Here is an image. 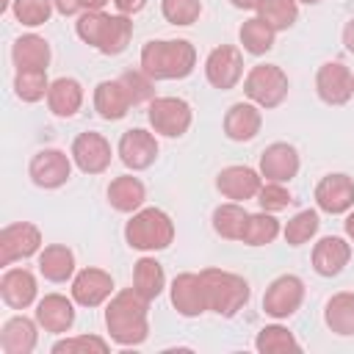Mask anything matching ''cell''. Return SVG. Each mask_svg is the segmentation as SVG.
Instances as JSON below:
<instances>
[{
    "label": "cell",
    "mask_w": 354,
    "mask_h": 354,
    "mask_svg": "<svg viewBox=\"0 0 354 354\" xmlns=\"http://www.w3.org/2000/svg\"><path fill=\"white\" fill-rule=\"evenodd\" d=\"M260 185H263V174L254 171L252 166H227L216 177V188L221 191V196H227L232 202L254 199Z\"/></svg>",
    "instance_id": "obj_18"
},
{
    "label": "cell",
    "mask_w": 354,
    "mask_h": 354,
    "mask_svg": "<svg viewBox=\"0 0 354 354\" xmlns=\"http://www.w3.org/2000/svg\"><path fill=\"white\" fill-rule=\"evenodd\" d=\"M130 39H133V22H130V17L127 14H111L108 28H105V36H102V41H100L97 50L102 55H119V53L127 50Z\"/></svg>",
    "instance_id": "obj_34"
},
{
    "label": "cell",
    "mask_w": 354,
    "mask_h": 354,
    "mask_svg": "<svg viewBox=\"0 0 354 354\" xmlns=\"http://www.w3.org/2000/svg\"><path fill=\"white\" fill-rule=\"evenodd\" d=\"M351 260V243L340 235H326L313 246V271L318 277H337Z\"/></svg>",
    "instance_id": "obj_19"
},
{
    "label": "cell",
    "mask_w": 354,
    "mask_h": 354,
    "mask_svg": "<svg viewBox=\"0 0 354 354\" xmlns=\"http://www.w3.org/2000/svg\"><path fill=\"white\" fill-rule=\"evenodd\" d=\"M75 299H66L61 293H47L44 299H39L36 304V321L44 332L53 335H64L72 329L75 324Z\"/></svg>",
    "instance_id": "obj_20"
},
{
    "label": "cell",
    "mask_w": 354,
    "mask_h": 354,
    "mask_svg": "<svg viewBox=\"0 0 354 354\" xmlns=\"http://www.w3.org/2000/svg\"><path fill=\"white\" fill-rule=\"evenodd\" d=\"M296 3H304V6H318L321 0H296Z\"/></svg>",
    "instance_id": "obj_50"
},
{
    "label": "cell",
    "mask_w": 354,
    "mask_h": 354,
    "mask_svg": "<svg viewBox=\"0 0 354 354\" xmlns=\"http://www.w3.org/2000/svg\"><path fill=\"white\" fill-rule=\"evenodd\" d=\"M246 218H249V213L238 202H224L213 210V230H216V235H221L227 241H241Z\"/></svg>",
    "instance_id": "obj_32"
},
{
    "label": "cell",
    "mask_w": 354,
    "mask_h": 354,
    "mask_svg": "<svg viewBox=\"0 0 354 354\" xmlns=\"http://www.w3.org/2000/svg\"><path fill=\"white\" fill-rule=\"evenodd\" d=\"M14 91L22 102H39L50 91L47 69H17L14 75Z\"/></svg>",
    "instance_id": "obj_36"
},
{
    "label": "cell",
    "mask_w": 354,
    "mask_h": 354,
    "mask_svg": "<svg viewBox=\"0 0 354 354\" xmlns=\"http://www.w3.org/2000/svg\"><path fill=\"white\" fill-rule=\"evenodd\" d=\"M144 199H147V188H144V183H141L138 177H133V174L113 177L111 185H108V202H111V207L119 210V213H136V210H141Z\"/></svg>",
    "instance_id": "obj_24"
},
{
    "label": "cell",
    "mask_w": 354,
    "mask_h": 354,
    "mask_svg": "<svg viewBox=\"0 0 354 354\" xmlns=\"http://www.w3.org/2000/svg\"><path fill=\"white\" fill-rule=\"evenodd\" d=\"M343 44H346V50L348 53H354V17L346 22V28H343Z\"/></svg>",
    "instance_id": "obj_47"
},
{
    "label": "cell",
    "mask_w": 354,
    "mask_h": 354,
    "mask_svg": "<svg viewBox=\"0 0 354 354\" xmlns=\"http://www.w3.org/2000/svg\"><path fill=\"white\" fill-rule=\"evenodd\" d=\"M55 3V11L64 14V17H80L86 11H102L108 0H53Z\"/></svg>",
    "instance_id": "obj_45"
},
{
    "label": "cell",
    "mask_w": 354,
    "mask_h": 354,
    "mask_svg": "<svg viewBox=\"0 0 354 354\" xmlns=\"http://www.w3.org/2000/svg\"><path fill=\"white\" fill-rule=\"evenodd\" d=\"M235 8H243V11H252V8H257V3L260 0H230Z\"/></svg>",
    "instance_id": "obj_48"
},
{
    "label": "cell",
    "mask_w": 354,
    "mask_h": 354,
    "mask_svg": "<svg viewBox=\"0 0 354 354\" xmlns=\"http://www.w3.org/2000/svg\"><path fill=\"white\" fill-rule=\"evenodd\" d=\"M304 301V282L296 274L277 277L263 293V310L271 318H290Z\"/></svg>",
    "instance_id": "obj_8"
},
{
    "label": "cell",
    "mask_w": 354,
    "mask_h": 354,
    "mask_svg": "<svg viewBox=\"0 0 354 354\" xmlns=\"http://www.w3.org/2000/svg\"><path fill=\"white\" fill-rule=\"evenodd\" d=\"M238 39H241V44L249 55H266L274 47L277 30L268 22H263L260 17H252L238 28Z\"/></svg>",
    "instance_id": "obj_31"
},
{
    "label": "cell",
    "mask_w": 354,
    "mask_h": 354,
    "mask_svg": "<svg viewBox=\"0 0 354 354\" xmlns=\"http://www.w3.org/2000/svg\"><path fill=\"white\" fill-rule=\"evenodd\" d=\"M116 152H119V160H122L127 169L144 171V169H149V166L155 163V158H158V138H155L149 130H144V127H133V130H124V133H122Z\"/></svg>",
    "instance_id": "obj_12"
},
{
    "label": "cell",
    "mask_w": 354,
    "mask_h": 354,
    "mask_svg": "<svg viewBox=\"0 0 354 354\" xmlns=\"http://www.w3.org/2000/svg\"><path fill=\"white\" fill-rule=\"evenodd\" d=\"M72 160L83 174H102L111 166V144L102 133H80L72 141Z\"/></svg>",
    "instance_id": "obj_13"
},
{
    "label": "cell",
    "mask_w": 354,
    "mask_h": 354,
    "mask_svg": "<svg viewBox=\"0 0 354 354\" xmlns=\"http://www.w3.org/2000/svg\"><path fill=\"white\" fill-rule=\"evenodd\" d=\"M130 108L133 105H130V100H127V94H124V88H122L119 80H102V83H97V88H94V111L105 122H119L122 116H127Z\"/></svg>",
    "instance_id": "obj_26"
},
{
    "label": "cell",
    "mask_w": 354,
    "mask_h": 354,
    "mask_svg": "<svg viewBox=\"0 0 354 354\" xmlns=\"http://www.w3.org/2000/svg\"><path fill=\"white\" fill-rule=\"evenodd\" d=\"M315 91L326 105H346L354 97V75L343 61H326L318 66Z\"/></svg>",
    "instance_id": "obj_10"
},
{
    "label": "cell",
    "mask_w": 354,
    "mask_h": 354,
    "mask_svg": "<svg viewBox=\"0 0 354 354\" xmlns=\"http://www.w3.org/2000/svg\"><path fill=\"white\" fill-rule=\"evenodd\" d=\"M315 205L329 216H340L354 207V180L348 174H326L315 185Z\"/></svg>",
    "instance_id": "obj_15"
},
{
    "label": "cell",
    "mask_w": 354,
    "mask_h": 354,
    "mask_svg": "<svg viewBox=\"0 0 354 354\" xmlns=\"http://www.w3.org/2000/svg\"><path fill=\"white\" fill-rule=\"evenodd\" d=\"M28 174L33 180V185L39 188H61L69 174H72V160L66 158V152L61 149H39L33 158H30V166H28Z\"/></svg>",
    "instance_id": "obj_11"
},
{
    "label": "cell",
    "mask_w": 354,
    "mask_h": 354,
    "mask_svg": "<svg viewBox=\"0 0 354 354\" xmlns=\"http://www.w3.org/2000/svg\"><path fill=\"white\" fill-rule=\"evenodd\" d=\"M47 105L61 119L75 116L80 111V105H83V86L75 77H58V80H53L50 83V91H47Z\"/></svg>",
    "instance_id": "obj_25"
},
{
    "label": "cell",
    "mask_w": 354,
    "mask_h": 354,
    "mask_svg": "<svg viewBox=\"0 0 354 354\" xmlns=\"http://www.w3.org/2000/svg\"><path fill=\"white\" fill-rule=\"evenodd\" d=\"M260 174L266 183H290L299 174V152L296 147L277 141L268 144L260 155Z\"/></svg>",
    "instance_id": "obj_16"
},
{
    "label": "cell",
    "mask_w": 354,
    "mask_h": 354,
    "mask_svg": "<svg viewBox=\"0 0 354 354\" xmlns=\"http://www.w3.org/2000/svg\"><path fill=\"white\" fill-rule=\"evenodd\" d=\"M202 282H205V296H207V310L221 315V318H232L238 310H243V304L249 301V282L232 271H221V268H205L199 271Z\"/></svg>",
    "instance_id": "obj_4"
},
{
    "label": "cell",
    "mask_w": 354,
    "mask_h": 354,
    "mask_svg": "<svg viewBox=\"0 0 354 354\" xmlns=\"http://www.w3.org/2000/svg\"><path fill=\"white\" fill-rule=\"evenodd\" d=\"M263 116L254 102H235L224 113V133L230 141H252L260 133Z\"/></svg>",
    "instance_id": "obj_22"
},
{
    "label": "cell",
    "mask_w": 354,
    "mask_h": 354,
    "mask_svg": "<svg viewBox=\"0 0 354 354\" xmlns=\"http://www.w3.org/2000/svg\"><path fill=\"white\" fill-rule=\"evenodd\" d=\"M196 66V50L188 39H152L141 47V69L152 80H183Z\"/></svg>",
    "instance_id": "obj_2"
},
{
    "label": "cell",
    "mask_w": 354,
    "mask_h": 354,
    "mask_svg": "<svg viewBox=\"0 0 354 354\" xmlns=\"http://www.w3.org/2000/svg\"><path fill=\"white\" fill-rule=\"evenodd\" d=\"M324 321H326V326H329L335 335L351 337V335H354V293H348V290L335 293V296L326 301Z\"/></svg>",
    "instance_id": "obj_29"
},
{
    "label": "cell",
    "mask_w": 354,
    "mask_h": 354,
    "mask_svg": "<svg viewBox=\"0 0 354 354\" xmlns=\"http://www.w3.org/2000/svg\"><path fill=\"white\" fill-rule=\"evenodd\" d=\"M41 252V232L30 221H14L0 230V266L28 260Z\"/></svg>",
    "instance_id": "obj_7"
},
{
    "label": "cell",
    "mask_w": 354,
    "mask_h": 354,
    "mask_svg": "<svg viewBox=\"0 0 354 354\" xmlns=\"http://www.w3.org/2000/svg\"><path fill=\"white\" fill-rule=\"evenodd\" d=\"M243 94L257 108H277L288 97V75L277 64H257L243 77Z\"/></svg>",
    "instance_id": "obj_5"
},
{
    "label": "cell",
    "mask_w": 354,
    "mask_h": 354,
    "mask_svg": "<svg viewBox=\"0 0 354 354\" xmlns=\"http://www.w3.org/2000/svg\"><path fill=\"white\" fill-rule=\"evenodd\" d=\"M55 3L53 0H11V14L17 17V22L28 25V28H39L50 19Z\"/></svg>",
    "instance_id": "obj_40"
},
{
    "label": "cell",
    "mask_w": 354,
    "mask_h": 354,
    "mask_svg": "<svg viewBox=\"0 0 354 354\" xmlns=\"http://www.w3.org/2000/svg\"><path fill=\"white\" fill-rule=\"evenodd\" d=\"M257 202H260L263 210L279 213V210H285V207L293 202V196H290V191L285 188V183H263L260 191H257Z\"/></svg>",
    "instance_id": "obj_44"
},
{
    "label": "cell",
    "mask_w": 354,
    "mask_h": 354,
    "mask_svg": "<svg viewBox=\"0 0 354 354\" xmlns=\"http://www.w3.org/2000/svg\"><path fill=\"white\" fill-rule=\"evenodd\" d=\"M130 100V105H144V102H152L155 100V80L144 72V69H130L124 75L116 77Z\"/></svg>",
    "instance_id": "obj_38"
},
{
    "label": "cell",
    "mask_w": 354,
    "mask_h": 354,
    "mask_svg": "<svg viewBox=\"0 0 354 354\" xmlns=\"http://www.w3.org/2000/svg\"><path fill=\"white\" fill-rule=\"evenodd\" d=\"M205 77L218 91L235 88L238 80L243 77V55H241V50L232 47V44L213 47L207 61H205Z\"/></svg>",
    "instance_id": "obj_9"
},
{
    "label": "cell",
    "mask_w": 354,
    "mask_h": 354,
    "mask_svg": "<svg viewBox=\"0 0 354 354\" xmlns=\"http://www.w3.org/2000/svg\"><path fill=\"white\" fill-rule=\"evenodd\" d=\"M113 6L119 8V14H138L144 6H147V0H113Z\"/></svg>",
    "instance_id": "obj_46"
},
{
    "label": "cell",
    "mask_w": 354,
    "mask_h": 354,
    "mask_svg": "<svg viewBox=\"0 0 354 354\" xmlns=\"http://www.w3.org/2000/svg\"><path fill=\"white\" fill-rule=\"evenodd\" d=\"M108 343L97 335H75L64 337L53 346V354H108Z\"/></svg>",
    "instance_id": "obj_42"
},
{
    "label": "cell",
    "mask_w": 354,
    "mask_h": 354,
    "mask_svg": "<svg viewBox=\"0 0 354 354\" xmlns=\"http://www.w3.org/2000/svg\"><path fill=\"white\" fill-rule=\"evenodd\" d=\"M171 304L183 318H199L202 313H207V296H205V282L199 274H177L171 288H169Z\"/></svg>",
    "instance_id": "obj_14"
},
{
    "label": "cell",
    "mask_w": 354,
    "mask_h": 354,
    "mask_svg": "<svg viewBox=\"0 0 354 354\" xmlns=\"http://www.w3.org/2000/svg\"><path fill=\"white\" fill-rule=\"evenodd\" d=\"M133 288L144 296V299H158L166 288V274H163V266L155 260V257H141L136 266H133Z\"/></svg>",
    "instance_id": "obj_30"
},
{
    "label": "cell",
    "mask_w": 354,
    "mask_h": 354,
    "mask_svg": "<svg viewBox=\"0 0 354 354\" xmlns=\"http://www.w3.org/2000/svg\"><path fill=\"white\" fill-rule=\"evenodd\" d=\"M254 348L260 354H285V351H299V340L293 337V332H288L285 326L279 324H271V326H263L254 337Z\"/></svg>",
    "instance_id": "obj_37"
},
{
    "label": "cell",
    "mask_w": 354,
    "mask_h": 354,
    "mask_svg": "<svg viewBox=\"0 0 354 354\" xmlns=\"http://www.w3.org/2000/svg\"><path fill=\"white\" fill-rule=\"evenodd\" d=\"M277 235H279V221L274 218V213L263 210V213H249L241 241L246 246H266V243H274Z\"/></svg>",
    "instance_id": "obj_33"
},
{
    "label": "cell",
    "mask_w": 354,
    "mask_h": 354,
    "mask_svg": "<svg viewBox=\"0 0 354 354\" xmlns=\"http://www.w3.org/2000/svg\"><path fill=\"white\" fill-rule=\"evenodd\" d=\"M318 227H321L318 210H299L293 218H288L282 235H285V241H288L290 246H301V243H307L310 238H315Z\"/></svg>",
    "instance_id": "obj_39"
},
{
    "label": "cell",
    "mask_w": 354,
    "mask_h": 354,
    "mask_svg": "<svg viewBox=\"0 0 354 354\" xmlns=\"http://www.w3.org/2000/svg\"><path fill=\"white\" fill-rule=\"evenodd\" d=\"M124 241L138 252H160L174 241V221L160 207H141L124 224Z\"/></svg>",
    "instance_id": "obj_3"
},
{
    "label": "cell",
    "mask_w": 354,
    "mask_h": 354,
    "mask_svg": "<svg viewBox=\"0 0 354 354\" xmlns=\"http://www.w3.org/2000/svg\"><path fill=\"white\" fill-rule=\"evenodd\" d=\"M147 119H149L155 133H160L166 138H180V136L188 133V127L194 122V113H191V105L183 97H155L149 102Z\"/></svg>",
    "instance_id": "obj_6"
},
{
    "label": "cell",
    "mask_w": 354,
    "mask_h": 354,
    "mask_svg": "<svg viewBox=\"0 0 354 354\" xmlns=\"http://www.w3.org/2000/svg\"><path fill=\"white\" fill-rule=\"evenodd\" d=\"M147 310L149 299H144L136 288L119 290L105 307V326L111 340L119 346H141L149 335Z\"/></svg>",
    "instance_id": "obj_1"
},
{
    "label": "cell",
    "mask_w": 354,
    "mask_h": 354,
    "mask_svg": "<svg viewBox=\"0 0 354 354\" xmlns=\"http://www.w3.org/2000/svg\"><path fill=\"white\" fill-rule=\"evenodd\" d=\"M39 274L50 282H66L75 274V254L64 243H50L39 252Z\"/></svg>",
    "instance_id": "obj_27"
},
{
    "label": "cell",
    "mask_w": 354,
    "mask_h": 354,
    "mask_svg": "<svg viewBox=\"0 0 354 354\" xmlns=\"http://www.w3.org/2000/svg\"><path fill=\"white\" fill-rule=\"evenodd\" d=\"M160 11L171 25H194L202 14L199 0H160Z\"/></svg>",
    "instance_id": "obj_43"
},
{
    "label": "cell",
    "mask_w": 354,
    "mask_h": 354,
    "mask_svg": "<svg viewBox=\"0 0 354 354\" xmlns=\"http://www.w3.org/2000/svg\"><path fill=\"white\" fill-rule=\"evenodd\" d=\"M11 58L17 69H47L50 64V44L47 39L36 36V33H25L14 41L11 47Z\"/></svg>",
    "instance_id": "obj_28"
},
{
    "label": "cell",
    "mask_w": 354,
    "mask_h": 354,
    "mask_svg": "<svg viewBox=\"0 0 354 354\" xmlns=\"http://www.w3.org/2000/svg\"><path fill=\"white\" fill-rule=\"evenodd\" d=\"M39 285L28 268H6L0 277V296L11 310H25L36 301Z\"/></svg>",
    "instance_id": "obj_21"
},
{
    "label": "cell",
    "mask_w": 354,
    "mask_h": 354,
    "mask_svg": "<svg viewBox=\"0 0 354 354\" xmlns=\"http://www.w3.org/2000/svg\"><path fill=\"white\" fill-rule=\"evenodd\" d=\"M346 235H348V241L354 243V210H351L348 218H346Z\"/></svg>",
    "instance_id": "obj_49"
},
{
    "label": "cell",
    "mask_w": 354,
    "mask_h": 354,
    "mask_svg": "<svg viewBox=\"0 0 354 354\" xmlns=\"http://www.w3.org/2000/svg\"><path fill=\"white\" fill-rule=\"evenodd\" d=\"M113 293V279L102 268H83L72 279V299L80 307H100Z\"/></svg>",
    "instance_id": "obj_17"
},
{
    "label": "cell",
    "mask_w": 354,
    "mask_h": 354,
    "mask_svg": "<svg viewBox=\"0 0 354 354\" xmlns=\"http://www.w3.org/2000/svg\"><path fill=\"white\" fill-rule=\"evenodd\" d=\"M257 17L263 22H268L277 33L288 30L296 19H299V3L296 0H260L257 3Z\"/></svg>",
    "instance_id": "obj_35"
},
{
    "label": "cell",
    "mask_w": 354,
    "mask_h": 354,
    "mask_svg": "<svg viewBox=\"0 0 354 354\" xmlns=\"http://www.w3.org/2000/svg\"><path fill=\"white\" fill-rule=\"evenodd\" d=\"M108 19H111V14H105V11H86L75 22V33L80 36V41H86L88 47L97 50L100 41H102V36H105Z\"/></svg>",
    "instance_id": "obj_41"
},
{
    "label": "cell",
    "mask_w": 354,
    "mask_h": 354,
    "mask_svg": "<svg viewBox=\"0 0 354 354\" xmlns=\"http://www.w3.org/2000/svg\"><path fill=\"white\" fill-rule=\"evenodd\" d=\"M39 321H30L25 315H14L3 324L0 329V348L3 354H30L36 348L39 332H36Z\"/></svg>",
    "instance_id": "obj_23"
}]
</instances>
